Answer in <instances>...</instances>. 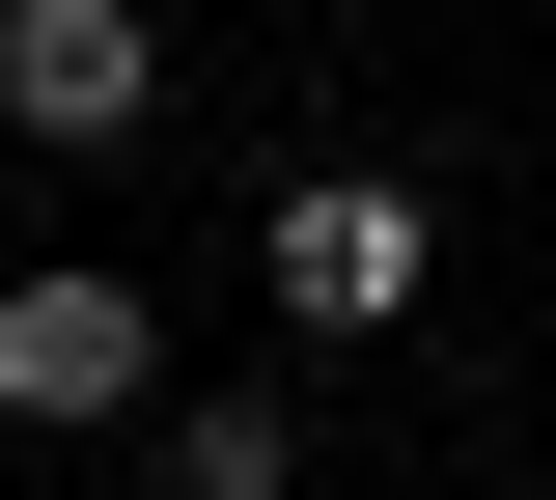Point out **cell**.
I'll list each match as a JSON object with an SVG mask.
<instances>
[{
    "mask_svg": "<svg viewBox=\"0 0 556 500\" xmlns=\"http://www.w3.org/2000/svg\"><path fill=\"white\" fill-rule=\"evenodd\" d=\"M139 473H167V500H306V473H278V389H167Z\"/></svg>",
    "mask_w": 556,
    "mask_h": 500,
    "instance_id": "cell-4",
    "label": "cell"
},
{
    "mask_svg": "<svg viewBox=\"0 0 556 500\" xmlns=\"http://www.w3.org/2000/svg\"><path fill=\"white\" fill-rule=\"evenodd\" d=\"M0 418H28V445L167 418V306H139V279H84V251H28V279H0Z\"/></svg>",
    "mask_w": 556,
    "mask_h": 500,
    "instance_id": "cell-1",
    "label": "cell"
},
{
    "mask_svg": "<svg viewBox=\"0 0 556 500\" xmlns=\"http://www.w3.org/2000/svg\"><path fill=\"white\" fill-rule=\"evenodd\" d=\"M417 306V167H306L278 195V334H390Z\"/></svg>",
    "mask_w": 556,
    "mask_h": 500,
    "instance_id": "cell-3",
    "label": "cell"
},
{
    "mask_svg": "<svg viewBox=\"0 0 556 500\" xmlns=\"http://www.w3.org/2000/svg\"><path fill=\"white\" fill-rule=\"evenodd\" d=\"M0 140H56V167L167 140V28L139 0H0Z\"/></svg>",
    "mask_w": 556,
    "mask_h": 500,
    "instance_id": "cell-2",
    "label": "cell"
}]
</instances>
